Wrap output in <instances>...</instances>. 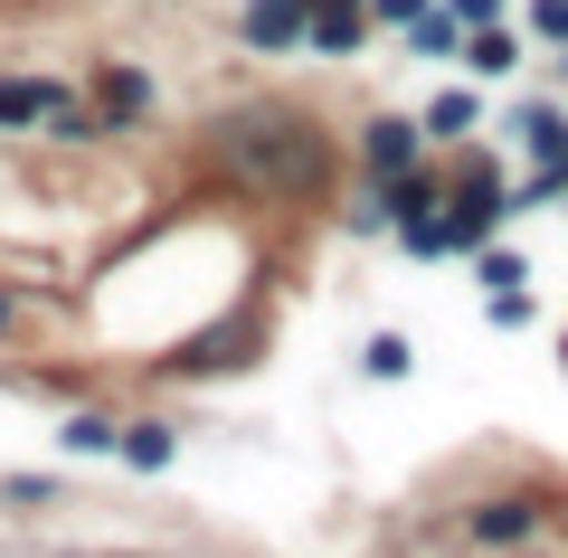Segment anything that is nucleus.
Instances as JSON below:
<instances>
[{
    "mask_svg": "<svg viewBox=\"0 0 568 558\" xmlns=\"http://www.w3.org/2000/svg\"><path fill=\"white\" fill-rule=\"evenodd\" d=\"M246 171L265 180V190H294V200H304V190H323V133H304V123L294 114H275V123H246Z\"/></svg>",
    "mask_w": 568,
    "mask_h": 558,
    "instance_id": "obj_1",
    "label": "nucleus"
},
{
    "mask_svg": "<svg viewBox=\"0 0 568 558\" xmlns=\"http://www.w3.org/2000/svg\"><path fill=\"white\" fill-rule=\"evenodd\" d=\"M246 39H256V48L313 39V0H246Z\"/></svg>",
    "mask_w": 568,
    "mask_h": 558,
    "instance_id": "obj_2",
    "label": "nucleus"
},
{
    "mask_svg": "<svg viewBox=\"0 0 568 558\" xmlns=\"http://www.w3.org/2000/svg\"><path fill=\"white\" fill-rule=\"evenodd\" d=\"M237 351H256V322H227V332H209V341H181L171 369H237Z\"/></svg>",
    "mask_w": 568,
    "mask_h": 558,
    "instance_id": "obj_3",
    "label": "nucleus"
},
{
    "mask_svg": "<svg viewBox=\"0 0 568 558\" xmlns=\"http://www.w3.org/2000/svg\"><path fill=\"white\" fill-rule=\"evenodd\" d=\"M361 152H369V171H379V180L417 171V123H369V142H361Z\"/></svg>",
    "mask_w": 568,
    "mask_h": 558,
    "instance_id": "obj_4",
    "label": "nucleus"
},
{
    "mask_svg": "<svg viewBox=\"0 0 568 558\" xmlns=\"http://www.w3.org/2000/svg\"><path fill=\"white\" fill-rule=\"evenodd\" d=\"M58 85H39V77H0V123H39V114H58Z\"/></svg>",
    "mask_w": 568,
    "mask_h": 558,
    "instance_id": "obj_5",
    "label": "nucleus"
},
{
    "mask_svg": "<svg viewBox=\"0 0 568 558\" xmlns=\"http://www.w3.org/2000/svg\"><path fill=\"white\" fill-rule=\"evenodd\" d=\"M521 133H530V152H540V171H568V123L549 114V104H530V114H521Z\"/></svg>",
    "mask_w": 568,
    "mask_h": 558,
    "instance_id": "obj_6",
    "label": "nucleus"
},
{
    "mask_svg": "<svg viewBox=\"0 0 568 558\" xmlns=\"http://www.w3.org/2000/svg\"><path fill=\"white\" fill-rule=\"evenodd\" d=\"M511 58H521V48H511L503 29H474V39H465V67H474V77H511Z\"/></svg>",
    "mask_w": 568,
    "mask_h": 558,
    "instance_id": "obj_7",
    "label": "nucleus"
},
{
    "mask_svg": "<svg viewBox=\"0 0 568 558\" xmlns=\"http://www.w3.org/2000/svg\"><path fill=\"white\" fill-rule=\"evenodd\" d=\"M95 95H104V114H142V95H152V85H142L133 67H104V77H95Z\"/></svg>",
    "mask_w": 568,
    "mask_h": 558,
    "instance_id": "obj_8",
    "label": "nucleus"
},
{
    "mask_svg": "<svg viewBox=\"0 0 568 558\" xmlns=\"http://www.w3.org/2000/svg\"><path fill=\"white\" fill-rule=\"evenodd\" d=\"M530 530V501H484L474 511V539H521Z\"/></svg>",
    "mask_w": 568,
    "mask_h": 558,
    "instance_id": "obj_9",
    "label": "nucleus"
},
{
    "mask_svg": "<svg viewBox=\"0 0 568 558\" xmlns=\"http://www.w3.org/2000/svg\"><path fill=\"white\" fill-rule=\"evenodd\" d=\"M123 464L162 474V464H171V426H133V436H123Z\"/></svg>",
    "mask_w": 568,
    "mask_h": 558,
    "instance_id": "obj_10",
    "label": "nucleus"
},
{
    "mask_svg": "<svg viewBox=\"0 0 568 558\" xmlns=\"http://www.w3.org/2000/svg\"><path fill=\"white\" fill-rule=\"evenodd\" d=\"M465 123H474V95H436L426 104V133H465Z\"/></svg>",
    "mask_w": 568,
    "mask_h": 558,
    "instance_id": "obj_11",
    "label": "nucleus"
},
{
    "mask_svg": "<svg viewBox=\"0 0 568 558\" xmlns=\"http://www.w3.org/2000/svg\"><path fill=\"white\" fill-rule=\"evenodd\" d=\"M67 445H77V455H114V426H104V417H77V426H67Z\"/></svg>",
    "mask_w": 568,
    "mask_h": 558,
    "instance_id": "obj_12",
    "label": "nucleus"
},
{
    "mask_svg": "<svg viewBox=\"0 0 568 558\" xmlns=\"http://www.w3.org/2000/svg\"><path fill=\"white\" fill-rule=\"evenodd\" d=\"M369 379H407V341H398V332L369 341Z\"/></svg>",
    "mask_w": 568,
    "mask_h": 558,
    "instance_id": "obj_13",
    "label": "nucleus"
},
{
    "mask_svg": "<svg viewBox=\"0 0 568 558\" xmlns=\"http://www.w3.org/2000/svg\"><path fill=\"white\" fill-rule=\"evenodd\" d=\"M407 39H417V48H455V20H436V10H417V20H407Z\"/></svg>",
    "mask_w": 568,
    "mask_h": 558,
    "instance_id": "obj_14",
    "label": "nucleus"
},
{
    "mask_svg": "<svg viewBox=\"0 0 568 558\" xmlns=\"http://www.w3.org/2000/svg\"><path fill=\"white\" fill-rule=\"evenodd\" d=\"M455 20H474V29H484V20H503V0H455Z\"/></svg>",
    "mask_w": 568,
    "mask_h": 558,
    "instance_id": "obj_15",
    "label": "nucleus"
},
{
    "mask_svg": "<svg viewBox=\"0 0 568 558\" xmlns=\"http://www.w3.org/2000/svg\"><path fill=\"white\" fill-rule=\"evenodd\" d=\"M540 29H549V39H568V0H540Z\"/></svg>",
    "mask_w": 568,
    "mask_h": 558,
    "instance_id": "obj_16",
    "label": "nucleus"
}]
</instances>
